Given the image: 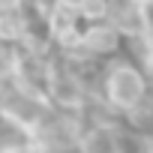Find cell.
I'll list each match as a JSON object with an SVG mask.
<instances>
[{
    "mask_svg": "<svg viewBox=\"0 0 153 153\" xmlns=\"http://www.w3.org/2000/svg\"><path fill=\"white\" fill-rule=\"evenodd\" d=\"M96 93L108 102V108L114 114H129L132 108H138L141 102H147L153 96L150 87V75L138 60L129 57H108L102 63V75H99V87Z\"/></svg>",
    "mask_w": 153,
    "mask_h": 153,
    "instance_id": "cell-1",
    "label": "cell"
},
{
    "mask_svg": "<svg viewBox=\"0 0 153 153\" xmlns=\"http://www.w3.org/2000/svg\"><path fill=\"white\" fill-rule=\"evenodd\" d=\"M123 39H126V36L114 27V21H111V18H105V21H84L81 48H84L87 54H96V57L108 60L111 54H117V51H120Z\"/></svg>",
    "mask_w": 153,
    "mask_h": 153,
    "instance_id": "cell-2",
    "label": "cell"
},
{
    "mask_svg": "<svg viewBox=\"0 0 153 153\" xmlns=\"http://www.w3.org/2000/svg\"><path fill=\"white\" fill-rule=\"evenodd\" d=\"M108 6H111L108 18L114 21V27L126 39H132V36H138V33L147 30L144 15H141V0H108Z\"/></svg>",
    "mask_w": 153,
    "mask_h": 153,
    "instance_id": "cell-3",
    "label": "cell"
},
{
    "mask_svg": "<svg viewBox=\"0 0 153 153\" xmlns=\"http://www.w3.org/2000/svg\"><path fill=\"white\" fill-rule=\"evenodd\" d=\"M33 27L30 12H0V42L3 45H18Z\"/></svg>",
    "mask_w": 153,
    "mask_h": 153,
    "instance_id": "cell-4",
    "label": "cell"
},
{
    "mask_svg": "<svg viewBox=\"0 0 153 153\" xmlns=\"http://www.w3.org/2000/svg\"><path fill=\"white\" fill-rule=\"evenodd\" d=\"M0 150H30V132L0 111Z\"/></svg>",
    "mask_w": 153,
    "mask_h": 153,
    "instance_id": "cell-5",
    "label": "cell"
},
{
    "mask_svg": "<svg viewBox=\"0 0 153 153\" xmlns=\"http://www.w3.org/2000/svg\"><path fill=\"white\" fill-rule=\"evenodd\" d=\"M78 12L81 21H105L111 15V6L108 0H78Z\"/></svg>",
    "mask_w": 153,
    "mask_h": 153,
    "instance_id": "cell-6",
    "label": "cell"
},
{
    "mask_svg": "<svg viewBox=\"0 0 153 153\" xmlns=\"http://www.w3.org/2000/svg\"><path fill=\"white\" fill-rule=\"evenodd\" d=\"M141 15H144V24H147V30L153 33V0H141Z\"/></svg>",
    "mask_w": 153,
    "mask_h": 153,
    "instance_id": "cell-7",
    "label": "cell"
}]
</instances>
